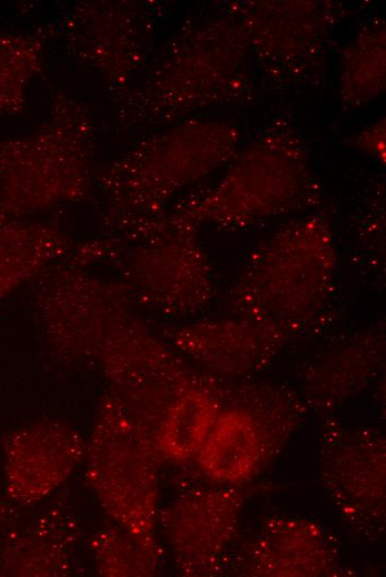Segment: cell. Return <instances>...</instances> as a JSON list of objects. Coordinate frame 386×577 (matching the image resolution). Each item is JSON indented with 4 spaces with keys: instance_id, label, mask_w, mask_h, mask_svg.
I'll return each mask as SVG.
<instances>
[{
    "instance_id": "cell-5",
    "label": "cell",
    "mask_w": 386,
    "mask_h": 577,
    "mask_svg": "<svg viewBox=\"0 0 386 577\" xmlns=\"http://www.w3.org/2000/svg\"><path fill=\"white\" fill-rule=\"evenodd\" d=\"M215 421V409L203 395L189 392L179 398L160 423L159 448L174 459L197 453Z\"/></svg>"
},
{
    "instance_id": "cell-4",
    "label": "cell",
    "mask_w": 386,
    "mask_h": 577,
    "mask_svg": "<svg viewBox=\"0 0 386 577\" xmlns=\"http://www.w3.org/2000/svg\"><path fill=\"white\" fill-rule=\"evenodd\" d=\"M55 253V235L45 227L11 220L0 210V301L35 274Z\"/></svg>"
},
{
    "instance_id": "cell-2",
    "label": "cell",
    "mask_w": 386,
    "mask_h": 577,
    "mask_svg": "<svg viewBox=\"0 0 386 577\" xmlns=\"http://www.w3.org/2000/svg\"><path fill=\"white\" fill-rule=\"evenodd\" d=\"M32 431L21 464L23 469L18 476L23 494L39 498L69 477L84 459L87 444L73 428L57 422Z\"/></svg>"
},
{
    "instance_id": "cell-1",
    "label": "cell",
    "mask_w": 386,
    "mask_h": 577,
    "mask_svg": "<svg viewBox=\"0 0 386 577\" xmlns=\"http://www.w3.org/2000/svg\"><path fill=\"white\" fill-rule=\"evenodd\" d=\"M84 459L87 479L102 507L148 547L156 494L152 454L135 421L113 397L102 405Z\"/></svg>"
},
{
    "instance_id": "cell-6",
    "label": "cell",
    "mask_w": 386,
    "mask_h": 577,
    "mask_svg": "<svg viewBox=\"0 0 386 577\" xmlns=\"http://www.w3.org/2000/svg\"><path fill=\"white\" fill-rule=\"evenodd\" d=\"M139 545L142 544L124 529L123 532L110 529L99 533L92 540L99 571L105 576L140 574Z\"/></svg>"
},
{
    "instance_id": "cell-3",
    "label": "cell",
    "mask_w": 386,
    "mask_h": 577,
    "mask_svg": "<svg viewBox=\"0 0 386 577\" xmlns=\"http://www.w3.org/2000/svg\"><path fill=\"white\" fill-rule=\"evenodd\" d=\"M197 456L202 469L214 479L237 482L247 478L260 456V439L253 422L234 412L220 416Z\"/></svg>"
}]
</instances>
